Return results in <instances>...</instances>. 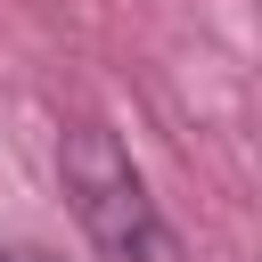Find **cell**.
<instances>
[{
	"label": "cell",
	"instance_id": "6da1fadb",
	"mask_svg": "<svg viewBox=\"0 0 262 262\" xmlns=\"http://www.w3.org/2000/svg\"><path fill=\"white\" fill-rule=\"evenodd\" d=\"M57 172H66V205H74L82 237L106 262H172V229H164V213H156V196L115 131L74 123L57 139Z\"/></svg>",
	"mask_w": 262,
	"mask_h": 262
},
{
	"label": "cell",
	"instance_id": "7a4b0ae2",
	"mask_svg": "<svg viewBox=\"0 0 262 262\" xmlns=\"http://www.w3.org/2000/svg\"><path fill=\"white\" fill-rule=\"evenodd\" d=\"M0 262H41V254H0Z\"/></svg>",
	"mask_w": 262,
	"mask_h": 262
}]
</instances>
